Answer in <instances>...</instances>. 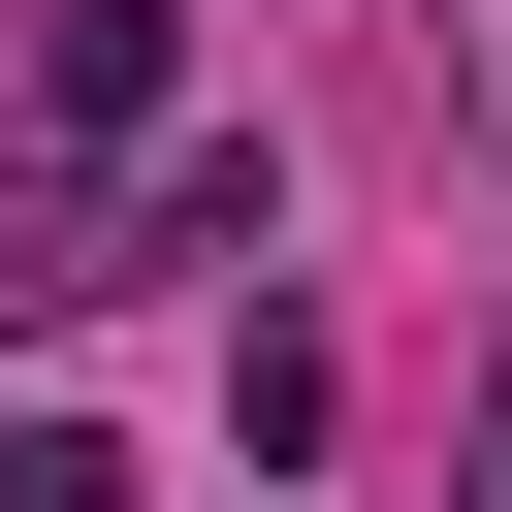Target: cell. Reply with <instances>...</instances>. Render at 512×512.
Instances as JSON below:
<instances>
[{"instance_id": "obj_6", "label": "cell", "mask_w": 512, "mask_h": 512, "mask_svg": "<svg viewBox=\"0 0 512 512\" xmlns=\"http://www.w3.org/2000/svg\"><path fill=\"white\" fill-rule=\"evenodd\" d=\"M448 64H480V96H512V0H448Z\"/></svg>"}, {"instance_id": "obj_4", "label": "cell", "mask_w": 512, "mask_h": 512, "mask_svg": "<svg viewBox=\"0 0 512 512\" xmlns=\"http://www.w3.org/2000/svg\"><path fill=\"white\" fill-rule=\"evenodd\" d=\"M0 512H128V448L96 416H0Z\"/></svg>"}, {"instance_id": "obj_2", "label": "cell", "mask_w": 512, "mask_h": 512, "mask_svg": "<svg viewBox=\"0 0 512 512\" xmlns=\"http://www.w3.org/2000/svg\"><path fill=\"white\" fill-rule=\"evenodd\" d=\"M128 256H288V160L256 128H128V192H96V288Z\"/></svg>"}, {"instance_id": "obj_5", "label": "cell", "mask_w": 512, "mask_h": 512, "mask_svg": "<svg viewBox=\"0 0 512 512\" xmlns=\"http://www.w3.org/2000/svg\"><path fill=\"white\" fill-rule=\"evenodd\" d=\"M448 512H512V384H480V448H448Z\"/></svg>"}, {"instance_id": "obj_1", "label": "cell", "mask_w": 512, "mask_h": 512, "mask_svg": "<svg viewBox=\"0 0 512 512\" xmlns=\"http://www.w3.org/2000/svg\"><path fill=\"white\" fill-rule=\"evenodd\" d=\"M160 64H192V0H0V128H32V160H128Z\"/></svg>"}, {"instance_id": "obj_3", "label": "cell", "mask_w": 512, "mask_h": 512, "mask_svg": "<svg viewBox=\"0 0 512 512\" xmlns=\"http://www.w3.org/2000/svg\"><path fill=\"white\" fill-rule=\"evenodd\" d=\"M0 320H96V192L64 160H0Z\"/></svg>"}]
</instances>
